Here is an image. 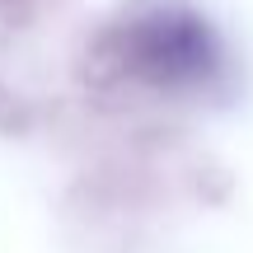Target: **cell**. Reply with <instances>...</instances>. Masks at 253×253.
<instances>
[{
  "mask_svg": "<svg viewBox=\"0 0 253 253\" xmlns=\"http://www.w3.org/2000/svg\"><path fill=\"white\" fill-rule=\"evenodd\" d=\"M103 61L150 89H211L225 71V47L197 9L178 0H141L103 38Z\"/></svg>",
  "mask_w": 253,
  "mask_h": 253,
  "instance_id": "6da1fadb",
  "label": "cell"
}]
</instances>
